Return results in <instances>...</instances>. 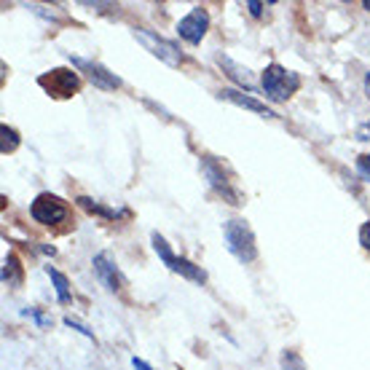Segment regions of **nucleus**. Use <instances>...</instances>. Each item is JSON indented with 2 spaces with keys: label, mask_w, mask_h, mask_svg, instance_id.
<instances>
[{
  "label": "nucleus",
  "mask_w": 370,
  "mask_h": 370,
  "mask_svg": "<svg viewBox=\"0 0 370 370\" xmlns=\"http://www.w3.org/2000/svg\"><path fill=\"white\" fill-rule=\"evenodd\" d=\"M223 239H226V247L228 253L239 260V263H253L258 258V244H255V233L253 228L247 226V220H226L223 223Z\"/></svg>",
  "instance_id": "1"
},
{
  "label": "nucleus",
  "mask_w": 370,
  "mask_h": 370,
  "mask_svg": "<svg viewBox=\"0 0 370 370\" xmlns=\"http://www.w3.org/2000/svg\"><path fill=\"white\" fill-rule=\"evenodd\" d=\"M263 94H266V100L271 102H287L292 94L298 92V86H301V78H298V73H292V70L282 68L277 62H271L266 70H263Z\"/></svg>",
  "instance_id": "2"
},
{
  "label": "nucleus",
  "mask_w": 370,
  "mask_h": 370,
  "mask_svg": "<svg viewBox=\"0 0 370 370\" xmlns=\"http://www.w3.org/2000/svg\"><path fill=\"white\" fill-rule=\"evenodd\" d=\"M151 242H153L156 255L162 258V263L169 268V271H174V274H180V277H185V279H191V282H196V285H204V282H207V274H204L196 263H191V260H185V258H177V255L172 253V247L166 244V239H164L159 231L151 233Z\"/></svg>",
  "instance_id": "3"
},
{
  "label": "nucleus",
  "mask_w": 370,
  "mask_h": 370,
  "mask_svg": "<svg viewBox=\"0 0 370 370\" xmlns=\"http://www.w3.org/2000/svg\"><path fill=\"white\" fill-rule=\"evenodd\" d=\"M30 215H33V220L41 223V226H59V223L68 220L70 209L68 204L59 196H54V194H38L35 201L30 204Z\"/></svg>",
  "instance_id": "4"
},
{
  "label": "nucleus",
  "mask_w": 370,
  "mask_h": 370,
  "mask_svg": "<svg viewBox=\"0 0 370 370\" xmlns=\"http://www.w3.org/2000/svg\"><path fill=\"white\" fill-rule=\"evenodd\" d=\"M134 38H137L139 43H142V46L151 51L153 57H159L162 62H166L169 68H177V65L183 62V54H180L177 43H172V41L162 38L159 33H153V30H145V27H137V30H134Z\"/></svg>",
  "instance_id": "5"
},
{
  "label": "nucleus",
  "mask_w": 370,
  "mask_h": 370,
  "mask_svg": "<svg viewBox=\"0 0 370 370\" xmlns=\"http://www.w3.org/2000/svg\"><path fill=\"white\" fill-rule=\"evenodd\" d=\"M38 83L46 89L51 97H73V94L81 89V78H78V73H73L68 68H54L43 73Z\"/></svg>",
  "instance_id": "6"
},
{
  "label": "nucleus",
  "mask_w": 370,
  "mask_h": 370,
  "mask_svg": "<svg viewBox=\"0 0 370 370\" xmlns=\"http://www.w3.org/2000/svg\"><path fill=\"white\" fill-rule=\"evenodd\" d=\"M201 172H204V177H207V183L215 188V194L218 196H223L228 204H233V207H239L242 204V199H239V194L233 191L231 180L226 177V172H223V166H220L212 156H204L201 159Z\"/></svg>",
  "instance_id": "7"
},
{
  "label": "nucleus",
  "mask_w": 370,
  "mask_h": 370,
  "mask_svg": "<svg viewBox=\"0 0 370 370\" xmlns=\"http://www.w3.org/2000/svg\"><path fill=\"white\" fill-rule=\"evenodd\" d=\"M70 65L73 68H78L81 73H86V78L97 86V89H102V92H116L121 81L116 78V73H110L107 68H102L100 62H92V59H83V57H70Z\"/></svg>",
  "instance_id": "8"
},
{
  "label": "nucleus",
  "mask_w": 370,
  "mask_h": 370,
  "mask_svg": "<svg viewBox=\"0 0 370 370\" xmlns=\"http://www.w3.org/2000/svg\"><path fill=\"white\" fill-rule=\"evenodd\" d=\"M209 30V14L207 9H201V6H196L194 11L188 14V16H183L180 22H177V35L183 38V41H188V43H201V38L207 35Z\"/></svg>",
  "instance_id": "9"
},
{
  "label": "nucleus",
  "mask_w": 370,
  "mask_h": 370,
  "mask_svg": "<svg viewBox=\"0 0 370 370\" xmlns=\"http://www.w3.org/2000/svg\"><path fill=\"white\" fill-rule=\"evenodd\" d=\"M218 97L220 100H226V102L239 105V107H244V110H253V113H258V116H263V118L277 116L266 102H258L255 97H250V94H244V92H236V89H220Z\"/></svg>",
  "instance_id": "10"
},
{
  "label": "nucleus",
  "mask_w": 370,
  "mask_h": 370,
  "mask_svg": "<svg viewBox=\"0 0 370 370\" xmlns=\"http://www.w3.org/2000/svg\"><path fill=\"white\" fill-rule=\"evenodd\" d=\"M94 274L100 277V282H102L110 292H118V290H121V274H118L116 263H113V258L107 253L94 255Z\"/></svg>",
  "instance_id": "11"
},
{
  "label": "nucleus",
  "mask_w": 370,
  "mask_h": 370,
  "mask_svg": "<svg viewBox=\"0 0 370 370\" xmlns=\"http://www.w3.org/2000/svg\"><path fill=\"white\" fill-rule=\"evenodd\" d=\"M215 59H218V65L223 68V73H226V75H228L233 83H239V86H244L247 92H253V89H255V78H253V73H250V70L242 68L239 62H233V59L226 57V54H218Z\"/></svg>",
  "instance_id": "12"
},
{
  "label": "nucleus",
  "mask_w": 370,
  "mask_h": 370,
  "mask_svg": "<svg viewBox=\"0 0 370 370\" xmlns=\"http://www.w3.org/2000/svg\"><path fill=\"white\" fill-rule=\"evenodd\" d=\"M75 201H78V207L86 209L89 215H100V218H105V220H118V218L127 215L124 209H110V207H105V204H100V201H94V199H89V196H78Z\"/></svg>",
  "instance_id": "13"
},
{
  "label": "nucleus",
  "mask_w": 370,
  "mask_h": 370,
  "mask_svg": "<svg viewBox=\"0 0 370 370\" xmlns=\"http://www.w3.org/2000/svg\"><path fill=\"white\" fill-rule=\"evenodd\" d=\"M46 274H48V279H51V285H54V290H57V301L59 303H70V282H68V277L62 274V271H57L54 266H46Z\"/></svg>",
  "instance_id": "14"
},
{
  "label": "nucleus",
  "mask_w": 370,
  "mask_h": 370,
  "mask_svg": "<svg viewBox=\"0 0 370 370\" xmlns=\"http://www.w3.org/2000/svg\"><path fill=\"white\" fill-rule=\"evenodd\" d=\"M3 282L11 285V287L22 285V266H19V258L14 253L6 255V260H3Z\"/></svg>",
  "instance_id": "15"
},
{
  "label": "nucleus",
  "mask_w": 370,
  "mask_h": 370,
  "mask_svg": "<svg viewBox=\"0 0 370 370\" xmlns=\"http://www.w3.org/2000/svg\"><path fill=\"white\" fill-rule=\"evenodd\" d=\"M19 148V134L9 124H0V153H14Z\"/></svg>",
  "instance_id": "16"
},
{
  "label": "nucleus",
  "mask_w": 370,
  "mask_h": 370,
  "mask_svg": "<svg viewBox=\"0 0 370 370\" xmlns=\"http://www.w3.org/2000/svg\"><path fill=\"white\" fill-rule=\"evenodd\" d=\"M282 370H306V362L298 352H292V349H285L282 352Z\"/></svg>",
  "instance_id": "17"
},
{
  "label": "nucleus",
  "mask_w": 370,
  "mask_h": 370,
  "mask_svg": "<svg viewBox=\"0 0 370 370\" xmlns=\"http://www.w3.org/2000/svg\"><path fill=\"white\" fill-rule=\"evenodd\" d=\"M22 317H30V319H35V322L41 324V327H48V324H51V317L41 314L38 309H22Z\"/></svg>",
  "instance_id": "18"
},
{
  "label": "nucleus",
  "mask_w": 370,
  "mask_h": 370,
  "mask_svg": "<svg viewBox=\"0 0 370 370\" xmlns=\"http://www.w3.org/2000/svg\"><path fill=\"white\" fill-rule=\"evenodd\" d=\"M65 324H68V327H73V330H78L81 336L92 338V341H94V333H92V330H89V327H86V324L78 322V319H73V317H65Z\"/></svg>",
  "instance_id": "19"
},
{
  "label": "nucleus",
  "mask_w": 370,
  "mask_h": 370,
  "mask_svg": "<svg viewBox=\"0 0 370 370\" xmlns=\"http://www.w3.org/2000/svg\"><path fill=\"white\" fill-rule=\"evenodd\" d=\"M357 172L362 180H368L370 183V156H359L357 159Z\"/></svg>",
  "instance_id": "20"
},
{
  "label": "nucleus",
  "mask_w": 370,
  "mask_h": 370,
  "mask_svg": "<svg viewBox=\"0 0 370 370\" xmlns=\"http://www.w3.org/2000/svg\"><path fill=\"white\" fill-rule=\"evenodd\" d=\"M244 6H247V11L253 14L255 19H260V16H263V3H258V0H247Z\"/></svg>",
  "instance_id": "21"
},
{
  "label": "nucleus",
  "mask_w": 370,
  "mask_h": 370,
  "mask_svg": "<svg viewBox=\"0 0 370 370\" xmlns=\"http://www.w3.org/2000/svg\"><path fill=\"white\" fill-rule=\"evenodd\" d=\"M359 242H362L365 250H370V223H365V226L359 228Z\"/></svg>",
  "instance_id": "22"
},
{
  "label": "nucleus",
  "mask_w": 370,
  "mask_h": 370,
  "mask_svg": "<svg viewBox=\"0 0 370 370\" xmlns=\"http://www.w3.org/2000/svg\"><path fill=\"white\" fill-rule=\"evenodd\" d=\"M132 365H134V370H153L145 359H139V357H132Z\"/></svg>",
  "instance_id": "23"
},
{
  "label": "nucleus",
  "mask_w": 370,
  "mask_h": 370,
  "mask_svg": "<svg viewBox=\"0 0 370 370\" xmlns=\"http://www.w3.org/2000/svg\"><path fill=\"white\" fill-rule=\"evenodd\" d=\"M365 94H368V97H370V73H368V75H365Z\"/></svg>",
  "instance_id": "24"
},
{
  "label": "nucleus",
  "mask_w": 370,
  "mask_h": 370,
  "mask_svg": "<svg viewBox=\"0 0 370 370\" xmlns=\"http://www.w3.org/2000/svg\"><path fill=\"white\" fill-rule=\"evenodd\" d=\"M362 6H365V9H368V11H370V0H365V3H362Z\"/></svg>",
  "instance_id": "25"
},
{
  "label": "nucleus",
  "mask_w": 370,
  "mask_h": 370,
  "mask_svg": "<svg viewBox=\"0 0 370 370\" xmlns=\"http://www.w3.org/2000/svg\"><path fill=\"white\" fill-rule=\"evenodd\" d=\"M368 129H370V121H368Z\"/></svg>",
  "instance_id": "26"
},
{
  "label": "nucleus",
  "mask_w": 370,
  "mask_h": 370,
  "mask_svg": "<svg viewBox=\"0 0 370 370\" xmlns=\"http://www.w3.org/2000/svg\"><path fill=\"white\" fill-rule=\"evenodd\" d=\"M368 253H370V250H368Z\"/></svg>",
  "instance_id": "27"
}]
</instances>
